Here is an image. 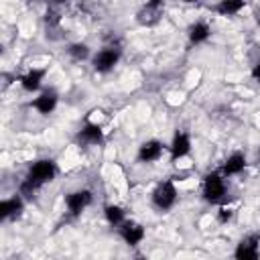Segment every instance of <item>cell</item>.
Returning a JSON list of instances; mask_svg holds the SVG:
<instances>
[{
	"instance_id": "obj_17",
	"label": "cell",
	"mask_w": 260,
	"mask_h": 260,
	"mask_svg": "<svg viewBox=\"0 0 260 260\" xmlns=\"http://www.w3.org/2000/svg\"><path fill=\"white\" fill-rule=\"evenodd\" d=\"M242 8H244V0H219V4L215 6V10H217L221 16L238 14Z\"/></svg>"
},
{
	"instance_id": "obj_13",
	"label": "cell",
	"mask_w": 260,
	"mask_h": 260,
	"mask_svg": "<svg viewBox=\"0 0 260 260\" xmlns=\"http://www.w3.org/2000/svg\"><path fill=\"white\" fill-rule=\"evenodd\" d=\"M32 106H35L41 114H51V112L55 110V106H57V93H55L53 89H47V91H43V93L32 102Z\"/></svg>"
},
{
	"instance_id": "obj_5",
	"label": "cell",
	"mask_w": 260,
	"mask_h": 260,
	"mask_svg": "<svg viewBox=\"0 0 260 260\" xmlns=\"http://www.w3.org/2000/svg\"><path fill=\"white\" fill-rule=\"evenodd\" d=\"M120 59V49H114V47H106L102 49L95 57H93V69L100 71V73H106L110 71Z\"/></svg>"
},
{
	"instance_id": "obj_3",
	"label": "cell",
	"mask_w": 260,
	"mask_h": 260,
	"mask_svg": "<svg viewBox=\"0 0 260 260\" xmlns=\"http://www.w3.org/2000/svg\"><path fill=\"white\" fill-rule=\"evenodd\" d=\"M177 201V189L171 181H162L154 191H152V203L160 209V211H167L175 205Z\"/></svg>"
},
{
	"instance_id": "obj_12",
	"label": "cell",
	"mask_w": 260,
	"mask_h": 260,
	"mask_svg": "<svg viewBox=\"0 0 260 260\" xmlns=\"http://www.w3.org/2000/svg\"><path fill=\"white\" fill-rule=\"evenodd\" d=\"M22 211V199L18 195L10 197V199H4L0 203V217L2 219H10V217H18Z\"/></svg>"
},
{
	"instance_id": "obj_9",
	"label": "cell",
	"mask_w": 260,
	"mask_h": 260,
	"mask_svg": "<svg viewBox=\"0 0 260 260\" xmlns=\"http://www.w3.org/2000/svg\"><path fill=\"white\" fill-rule=\"evenodd\" d=\"M77 140L81 144H100L104 140V132H102V126L100 124H85L79 134H77Z\"/></svg>"
},
{
	"instance_id": "obj_23",
	"label": "cell",
	"mask_w": 260,
	"mask_h": 260,
	"mask_svg": "<svg viewBox=\"0 0 260 260\" xmlns=\"http://www.w3.org/2000/svg\"><path fill=\"white\" fill-rule=\"evenodd\" d=\"M47 2H51V4H61V2H65V0H47Z\"/></svg>"
},
{
	"instance_id": "obj_11",
	"label": "cell",
	"mask_w": 260,
	"mask_h": 260,
	"mask_svg": "<svg viewBox=\"0 0 260 260\" xmlns=\"http://www.w3.org/2000/svg\"><path fill=\"white\" fill-rule=\"evenodd\" d=\"M160 154H162V144L158 140H148L138 150V158L142 162H154L160 158Z\"/></svg>"
},
{
	"instance_id": "obj_20",
	"label": "cell",
	"mask_w": 260,
	"mask_h": 260,
	"mask_svg": "<svg viewBox=\"0 0 260 260\" xmlns=\"http://www.w3.org/2000/svg\"><path fill=\"white\" fill-rule=\"evenodd\" d=\"M232 215H234V211H232L230 207H221V209H219V213H217V219H219L221 223H225V221H230V219H232Z\"/></svg>"
},
{
	"instance_id": "obj_22",
	"label": "cell",
	"mask_w": 260,
	"mask_h": 260,
	"mask_svg": "<svg viewBox=\"0 0 260 260\" xmlns=\"http://www.w3.org/2000/svg\"><path fill=\"white\" fill-rule=\"evenodd\" d=\"M254 18H256V22L260 24V8H256V12H254Z\"/></svg>"
},
{
	"instance_id": "obj_21",
	"label": "cell",
	"mask_w": 260,
	"mask_h": 260,
	"mask_svg": "<svg viewBox=\"0 0 260 260\" xmlns=\"http://www.w3.org/2000/svg\"><path fill=\"white\" fill-rule=\"evenodd\" d=\"M252 77H254L256 81H260V63L254 65V69H252Z\"/></svg>"
},
{
	"instance_id": "obj_18",
	"label": "cell",
	"mask_w": 260,
	"mask_h": 260,
	"mask_svg": "<svg viewBox=\"0 0 260 260\" xmlns=\"http://www.w3.org/2000/svg\"><path fill=\"white\" fill-rule=\"evenodd\" d=\"M104 213H106V219L112 225H122L124 223V209L122 207H118V205H106Z\"/></svg>"
},
{
	"instance_id": "obj_1",
	"label": "cell",
	"mask_w": 260,
	"mask_h": 260,
	"mask_svg": "<svg viewBox=\"0 0 260 260\" xmlns=\"http://www.w3.org/2000/svg\"><path fill=\"white\" fill-rule=\"evenodd\" d=\"M55 175H57V165H55V160H51V158H41V160L32 162V167H30L28 173H26V179H24L22 185H20V193L26 195V197H30V195H32L35 191H39L45 183L53 181Z\"/></svg>"
},
{
	"instance_id": "obj_15",
	"label": "cell",
	"mask_w": 260,
	"mask_h": 260,
	"mask_svg": "<svg viewBox=\"0 0 260 260\" xmlns=\"http://www.w3.org/2000/svg\"><path fill=\"white\" fill-rule=\"evenodd\" d=\"M43 77H45V69H30L26 75L20 77V83H22V87L26 91H35V89L41 87Z\"/></svg>"
},
{
	"instance_id": "obj_10",
	"label": "cell",
	"mask_w": 260,
	"mask_h": 260,
	"mask_svg": "<svg viewBox=\"0 0 260 260\" xmlns=\"http://www.w3.org/2000/svg\"><path fill=\"white\" fill-rule=\"evenodd\" d=\"M189 150H191V138H189V134L187 132H177L175 138H173V144H171L173 158L175 160L177 158H183V156L189 154Z\"/></svg>"
},
{
	"instance_id": "obj_16",
	"label": "cell",
	"mask_w": 260,
	"mask_h": 260,
	"mask_svg": "<svg viewBox=\"0 0 260 260\" xmlns=\"http://www.w3.org/2000/svg\"><path fill=\"white\" fill-rule=\"evenodd\" d=\"M244 167H246V156L242 152H234L232 156H228L223 165V175H238L244 171Z\"/></svg>"
},
{
	"instance_id": "obj_24",
	"label": "cell",
	"mask_w": 260,
	"mask_h": 260,
	"mask_svg": "<svg viewBox=\"0 0 260 260\" xmlns=\"http://www.w3.org/2000/svg\"><path fill=\"white\" fill-rule=\"evenodd\" d=\"M185 2H195V0H185Z\"/></svg>"
},
{
	"instance_id": "obj_4",
	"label": "cell",
	"mask_w": 260,
	"mask_h": 260,
	"mask_svg": "<svg viewBox=\"0 0 260 260\" xmlns=\"http://www.w3.org/2000/svg\"><path fill=\"white\" fill-rule=\"evenodd\" d=\"M162 12H165V0H150V2H146V4L138 10L136 20H138L142 26H152V24H156V22L160 20Z\"/></svg>"
},
{
	"instance_id": "obj_8",
	"label": "cell",
	"mask_w": 260,
	"mask_h": 260,
	"mask_svg": "<svg viewBox=\"0 0 260 260\" xmlns=\"http://www.w3.org/2000/svg\"><path fill=\"white\" fill-rule=\"evenodd\" d=\"M258 244H260L258 236L244 238L236 248V258H240V260H256L258 258Z\"/></svg>"
},
{
	"instance_id": "obj_7",
	"label": "cell",
	"mask_w": 260,
	"mask_h": 260,
	"mask_svg": "<svg viewBox=\"0 0 260 260\" xmlns=\"http://www.w3.org/2000/svg\"><path fill=\"white\" fill-rule=\"evenodd\" d=\"M120 236L128 246H138L144 240V228L136 221H124L120 225Z\"/></svg>"
},
{
	"instance_id": "obj_2",
	"label": "cell",
	"mask_w": 260,
	"mask_h": 260,
	"mask_svg": "<svg viewBox=\"0 0 260 260\" xmlns=\"http://www.w3.org/2000/svg\"><path fill=\"white\" fill-rule=\"evenodd\" d=\"M225 197V181L219 173H209L203 181V199L209 203H217Z\"/></svg>"
},
{
	"instance_id": "obj_19",
	"label": "cell",
	"mask_w": 260,
	"mask_h": 260,
	"mask_svg": "<svg viewBox=\"0 0 260 260\" xmlns=\"http://www.w3.org/2000/svg\"><path fill=\"white\" fill-rule=\"evenodd\" d=\"M67 53L71 55L73 61H83V59H87V55H89V47L83 45V43H73V45L67 49Z\"/></svg>"
},
{
	"instance_id": "obj_14",
	"label": "cell",
	"mask_w": 260,
	"mask_h": 260,
	"mask_svg": "<svg viewBox=\"0 0 260 260\" xmlns=\"http://www.w3.org/2000/svg\"><path fill=\"white\" fill-rule=\"evenodd\" d=\"M209 35H211V28H209L207 22H195V24L189 26V41L193 45H199V43L207 41Z\"/></svg>"
},
{
	"instance_id": "obj_6",
	"label": "cell",
	"mask_w": 260,
	"mask_h": 260,
	"mask_svg": "<svg viewBox=\"0 0 260 260\" xmlns=\"http://www.w3.org/2000/svg\"><path fill=\"white\" fill-rule=\"evenodd\" d=\"M89 203H91V191H87V189L73 191V193H69L65 197V205L71 211V215H79Z\"/></svg>"
}]
</instances>
